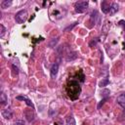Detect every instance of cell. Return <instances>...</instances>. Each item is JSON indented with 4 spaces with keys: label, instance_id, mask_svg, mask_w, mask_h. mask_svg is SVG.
<instances>
[{
    "label": "cell",
    "instance_id": "obj_1",
    "mask_svg": "<svg viewBox=\"0 0 125 125\" xmlns=\"http://www.w3.org/2000/svg\"><path fill=\"white\" fill-rule=\"evenodd\" d=\"M65 91H66V94L67 96L72 100H76L78 99L80 93H81V87L78 83L77 80H69L66 84V87H65Z\"/></svg>",
    "mask_w": 125,
    "mask_h": 125
},
{
    "label": "cell",
    "instance_id": "obj_2",
    "mask_svg": "<svg viewBox=\"0 0 125 125\" xmlns=\"http://www.w3.org/2000/svg\"><path fill=\"white\" fill-rule=\"evenodd\" d=\"M27 11L26 10H21L19 11L15 16V21L17 23H22L27 20Z\"/></svg>",
    "mask_w": 125,
    "mask_h": 125
},
{
    "label": "cell",
    "instance_id": "obj_3",
    "mask_svg": "<svg viewBox=\"0 0 125 125\" xmlns=\"http://www.w3.org/2000/svg\"><path fill=\"white\" fill-rule=\"evenodd\" d=\"M88 1H79V2H76L75 3V12L78 13V14H81V13H84L87 8H88Z\"/></svg>",
    "mask_w": 125,
    "mask_h": 125
},
{
    "label": "cell",
    "instance_id": "obj_4",
    "mask_svg": "<svg viewBox=\"0 0 125 125\" xmlns=\"http://www.w3.org/2000/svg\"><path fill=\"white\" fill-rule=\"evenodd\" d=\"M23 115H24V117L26 118V120L29 121V122L34 119V112H33V109H29V108L24 109Z\"/></svg>",
    "mask_w": 125,
    "mask_h": 125
},
{
    "label": "cell",
    "instance_id": "obj_5",
    "mask_svg": "<svg viewBox=\"0 0 125 125\" xmlns=\"http://www.w3.org/2000/svg\"><path fill=\"white\" fill-rule=\"evenodd\" d=\"M1 113H2V116H3L5 119H11V118L13 117V110H12L10 107L3 109Z\"/></svg>",
    "mask_w": 125,
    "mask_h": 125
},
{
    "label": "cell",
    "instance_id": "obj_6",
    "mask_svg": "<svg viewBox=\"0 0 125 125\" xmlns=\"http://www.w3.org/2000/svg\"><path fill=\"white\" fill-rule=\"evenodd\" d=\"M16 99L19 100V101H23V102H25V104H26L28 106H30L32 109H34V105H33V104H32L31 101H30L29 99H27L25 96H17Z\"/></svg>",
    "mask_w": 125,
    "mask_h": 125
},
{
    "label": "cell",
    "instance_id": "obj_7",
    "mask_svg": "<svg viewBox=\"0 0 125 125\" xmlns=\"http://www.w3.org/2000/svg\"><path fill=\"white\" fill-rule=\"evenodd\" d=\"M110 6H111V4H109L107 1H103V2H102V4H101V8H102L103 13H104V14L109 13Z\"/></svg>",
    "mask_w": 125,
    "mask_h": 125
},
{
    "label": "cell",
    "instance_id": "obj_8",
    "mask_svg": "<svg viewBox=\"0 0 125 125\" xmlns=\"http://www.w3.org/2000/svg\"><path fill=\"white\" fill-rule=\"evenodd\" d=\"M109 23H110V22H108V21H105V23H104V26H103L104 36L100 38V41H102V42L104 40V38H105V36H106V34H107V30L109 29Z\"/></svg>",
    "mask_w": 125,
    "mask_h": 125
},
{
    "label": "cell",
    "instance_id": "obj_9",
    "mask_svg": "<svg viewBox=\"0 0 125 125\" xmlns=\"http://www.w3.org/2000/svg\"><path fill=\"white\" fill-rule=\"evenodd\" d=\"M58 70H59V63L56 62V63H54V64L52 65L51 70H50V72H51V77H52V78L56 77V75H57V73H58Z\"/></svg>",
    "mask_w": 125,
    "mask_h": 125
},
{
    "label": "cell",
    "instance_id": "obj_10",
    "mask_svg": "<svg viewBox=\"0 0 125 125\" xmlns=\"http://www.w3.org/2000/svg\"><path fill=\"white\" fill-rule=\"evenodd\" d=\"M117 103L119 105H121L123 108H125V93L124 94H121L117 97Z\"/></svg>",
    "mask_w": 125,
    "mask_h": 125
},
{
    "label": "cell",
    "instance_id": "obj_11",
    "mask_svg": "<svg viewBox=\"0 0 125 125\" xmlns=\"http://www.w3.org/2000/svg\"><path fill=\"white\" fill-rule=\"evenodd\" d=\"M117 11H118V5H117L116 3H112V4H111V6H110L109 15H110V16H112V15H114Z\"/></svg>",
    "mask_w": 125,
    "mask_h": 125
},
{
    "label": "cell",
    "instance_id": "obj_12",
    "mask_svg": "<svg viewBox=\"0 0 125 125\" xmlns=\"http://www.w3.org/2000/svg\"><path fill=\"white\" fill-rule=\"evenodd\" d=\"M66 125H76L75 119H74V117L72 115L67 116V118H66Z\"/></svg>",
    "mask_w": 125,
    "mask_h": 125
},
{
    "label": "cell",
    "instance_id": "obj_13",
    "mask_svg": "<svg viewBox=\"0 0 125 125\" xmlns=\"http://www.w3.org/2000/svg\"><path fill=\"white\" fill-rule=\"evenodd\" d=\"M12 5V1L11 0H5V1H2L1 3V8L2 9H6V8H9L10 6Z\"/></svg>",
    "mask_w": 125,
    "mask_h": 125
},
{
    "label": "cell",
    "instance_id": "obj_14",
    "mask_svg": "<svg viewBox=\"0 0 125 125\" xmlns=\"http://www.w3.org/2000/svg\"><path fill=\"white\" fill-rule=\"evenodd\" d=\"M108 83H109V79H108V78H104V79H102V80L99 82V86L102 88V87L107 86Z\"/></svg>",
    "mask_w": 125,
    "mask_h": 125
},
{
    "label": "cell",
    "instance_id": "obj_15",
    "mask_svg": "<svg viewBox=\"0 0 125 125\" xmlns=\"http://www.w3.org/2000/svg\"><path fill=\"white\" fill-rule=\"evenodd\" d=\"M0 102H1V104H5L7 102H8V99H7V96L5 93H1L0 95Z\"/></svg>",
    "mask_w": 125,
    "mask_h": 125
},
{
    "label": "cell",
    "instance_id": "obj_16",
    "mask_svg": "<svg viewBox=\"0 0 125 125\" xmlns=\"http://www.w3.org/2000/svg\"><path fill=\"white\" fill-rule=\"evenodd\" d=\"M0 29H1L0 30V37H3L5 32H6V28H5V26L3 24H0Z\"/></svg>",
    "mask_w": 125,
    "mask_h": 125
},
{
    "label": "cell",
    "instance_id": "obj_17",
    "mask_svg": "<svg viewBox=\"0 0 125 125\" xmlns=\"http://www.w3.org/2000/svg\"><path fill=\"white\" fill-rule=\"evenodd\" d=\"M77 23H78V22H77V21H75V22H74L72 25H68L67 27H65V28H64V31H68V30H71V29H72V28H73V27H74V26H75Z\"/></svg>",
    "mask_w": 125,
    "mask_h": 125
},
{
    "label": "cell",
    "instance_id": "obj_18",
    "mask_svg": "<svg viewBox=\"0 0 125 125\" xmlns=\"http://www.w3.org/2000/svg\"><path fill=\"white\" fill-rule=\"evenodd\" d=\"M98 41H99V40H98V38H95L94 40H92V41L89 43V46H90V47L96 46V45H97V43H98Z\"/></svg>",
    "mask_w": 125,
    "mask_h": 125
},
{
    "label": "cell",
    "instance_id": "obj_19",
    "mask_svg": "<svg viewBox=\"0 0 125 125\" xmlns=\"http://www.w3.org/2000/svg\"><path fill=\"white\" fill-rule=\"evenodd\" d=\"M12 68H13V72H14V75L16 74H18L19 73V68H18V66H16L15 64H12Z\"/></svg>",
    "mask_w": 125,
    "mask_h": 125
},
{
    "label": "cell",
    "instance_id": "obj_20",
    "mask_svg": "<svg viewBox=\"0 0 125 125\" xmlns=\"http://www.w3.org/2000/svg\"><path fill=\"white\" fill-rule=\"evenodd\" d=\"M12 125H24V122L21 120H19V121H15Z\"/></svg>",
    "mask_w": 125,
    "mask_h": 125
},
{
    "label": "cell",
    "instance_id": "obj_21",
    "mask_svg": "<svg viewBox=\"0 0 125 125\" xmlns=\"http://www.w3.org/2000/svg\"><path fill=\"white\" fill-rule=\"evenodd\" d=\"M118 25H122L123 26V30H125V21H120L118 22Z\"/></svg>",
    "mask_w": 125,
    "mask_h": 125
},
{
    "label": "cell",
    "instance_id": "obj_22",
    "mask_svg": "<svg viewBox=\"0 0 125 125\" xmlns=\"http://www.w3.org/2000/svg\"><path fill=\"white\" fill-rule=\"evenodd\" d=\"M106 100H107V98H104V99L103 101H101V103H100V104H98V108H100V107H101V105H103V104H104V102H105Z\"/></svg>",
    "mask_w": 125,
    "mask_h": 125
}]
</instances>
